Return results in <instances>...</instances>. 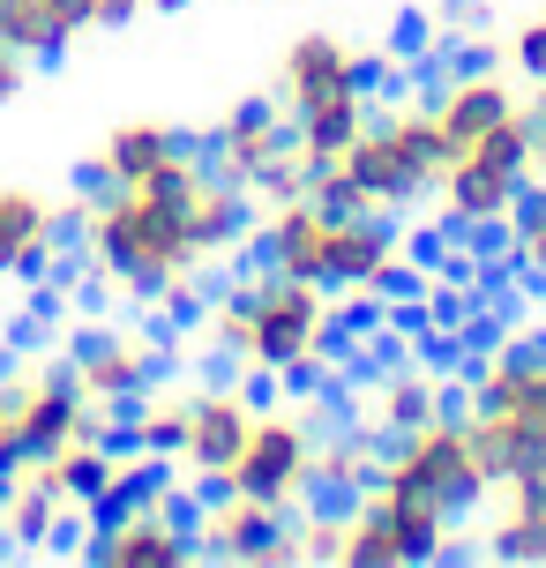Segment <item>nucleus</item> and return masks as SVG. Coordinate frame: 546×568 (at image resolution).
<instances>
[{"label": "nucleus", "mask_w": 546, "mask_h": 568, "mask_svg": "<svg viewBox=\"0 0 546 568\" xmlns=\"http://www.w3.org/2000/svg\"><path fill=\"white\" fill-rule=\"evenodd\" d=\"M404 270H412V255H404V232L390 225V217H374V210H337L330 255H322V284H330V292L374 300V292H390Z\"/></svg>", "instance_id": "17"}, {"label": "nucleus", "mask_w": 546, "mask_h": 568, "mask_svg": "<svg viewBox=\"0 0 546 568\" xmlns=\"http://www.w3.org/2000/svg\"><path fill=\"white\" fill-rule=\"evenodd\" d=\"M442 165H449V142L434 128L427 98H397V105H374V120L352 135L345 158H330L315 172V202L397 217L404 202L434 195V172Z\"/></svg>", "instance_id": "3"}, {"label": "nucleus", "mask_w": 546, "mask_h": 568, "mask_svg": "<svg viewBox=\"0 0 546 568\" xmlns=\"http://www.w3.org/2000/svg\"><path fill=\"white\" fill-rule=\"evenodd\" d=\"M374 120V90H345V98H322V105H307V113H292V142L315 158V165H330V158H345L352 135Z\"/></svg>", "instance_id": "27"}, {"label": "nucleus", "mask_w": 546, "mask_h": 568, "mask_svg": "<svg viewBox=\"0 0 546 568\" xmlns=\"http://www.w3.org/2000/svg\"><path fill=\"white\" fill-rule=\"evenodd\" d=\"M75 389H83L98 412H128L150 382H165V344L150 337L143 322H98V329H75V344L60 352Z\"/></svg>", "instance_id": "12"}, {"label": "nucleus", "mask_w": 546, "mask_h": 568, "mask_svg": "<svg viewBox=\"0 0 546 568\" xmlns=\"http://www.w3.org/2000/svg\"><path fill=\"white\" fill-rule=\"evenodd\" d=\"M285 142H292V120L277 113V98L262 90V98H240V105H225V113H218V128L202 135V158L225 172V180L255 187L262 165H270Z\"/></svg>", "instance_id": "22"}, {"label": "nucleus", "mask_w": 546, "mask_h": 568, "mask_svg": "<svg viewBox=\"0 0 546 568\" xmlns=\"http://www.w3.org/2000/svg\"><path fill=\"white\" fill-rule=\"evenodd\" d=\"M255 412H262L255 389H240V382H195L188 434H180V449H173V479H188V486H218V479L232 471L240 442H247Z\"/></svg>", "instance_id": "14"}, {"label": "nucleus", "mask_w": 546, "mask_h": 568, "mask_svg": "<svg viewBox=\"0 0 546 568\" xmlns=\"http://www.w3.org/2000/svg\"><path fill=\"white\" fill-rule=\"evenodd\" d=\"M502 255L517 270L524 284H546V180L524 187V202L509 210V225H502Z\"/></svg>", "instance_id": "29"}, {"label": "nucleus", "mask_w": 546, "mask_h": 568, "mask_svg": "<svg viewBox=\"0 0 546 568\" xmlns=\"http://www.w3.org/2000/svg\"><path fill=\"white\" fill-rule=\"evenodd\" d=\"M479 531L472 546L487 554V561H524L539 568L546 561V471H524V479H494L487 501H479Z\"/></svg>", "instance_id": "20"}, {"label": "nucleus", "mask_w": 546, "mask_h": 568, "mask_svg": "<svg viewBox=\"0 0 546 568\" xmlns=\"http://www.w3.org/2000/svg\"><path fill=\"white\" fill-rule=\"evenodd\" d=\"M345 90H374V53L345 30H300L270 68V98L285 120L322 105V98H345Z\"/></svg>", "instance_id": "13"}, {"label": "nucleus", "mask_w": 546, "mask_h": 568, "mask_svg": "<svg viewBox=\"0 0 546 568\" xmlns=\"http://www.w3.org/2000/svg\"><path fill=\"white\" fill-rule=\"evenodd\" d=\"M0 38L38 68V60H60L75 45V30L60 16V0H0Z\"/></svg>", "instance_id": "28"}, {"label": "nucleus", "mask_w": 546, "mask_h": 568, "mask_svg": "<svg viewBox=\"0 0 546 568\" xmlns=\"http://www.w3.org/2000/svg\"><path fill=\"white\" fill-rule=\"evenodd\" d=\"M449 554H457V516L434 509L427 494L374 479L360 501H345L337 568H412V561H449Z\"/></svg>", "instance_id": "7"}, {"label": "nucleus", "mask_w": 546, "mask_h": 568, "mask_svg": "<svg viewBox=\"0 0 546 568\" xmlns=\"http://www.w3.org/2000/svg\"><path fill=\"white\" fill-rule=\"evenodd\" d=\"M315 449H322V404H262L218 486H240L255 501H277V509H307L315 501Z\"/></svg>", "instance_id": "8"}, {"label": "nucleus", "mask_w": 546, "mask_h": 568, "mask_svg": "<svg viewBox=\"0 0 546 568\" xmlns=\"http://www.w3.org/2000/svg\"><path fill=\"white\" fill-rule=\"evenodd\" d=\"M180 150H188V135H180L173 120H150V113L143 120H113L105 142L90 150L83 187H135V180H158Z\"/></svg>", "instance_id": "23"}, {"label": "nucleus", "mask_w": 546, "mask_h": 568, "mask_svg": "<svg viewBox=\"0 0 546 568\" xmlns=\"http://www.w3.org/2000/svg\"><path fill=\"white\" fill-rule=\"evenodd\" d=\"M75 247L90 284L158 300L165 314H195L202 277L240 247H255V195L188 142L158 180L90 187L75 202Z\"/></svg>", "instance_id": "1"}, {"label": "nucleus", "mask_w": 546, "mask_h": 568, "mask_svg": "<svg viewBox=\"0 0 546 568\" xmlns=\"http://www.w3.org/2000/svg\"><path fill=\"white\" fill-rule=\"evenodd\" d=\"M30 83V60L16 53V45H8V38H0V105H8V98H16V90Z\"/></svg>", "instance_id": "33"}, {"label": "nucleus", "mask_w": 546, "mask_h": 568, "mask_svg": "<svg viewBox=\"0 0 546 568\" xmlns=\"http://www.w3.org/2000/svg\"><path fill=\"white\" fill-rule=\"evenodd\" d=\"M532 142H539V113L524 105L502 128H487L479 142L449 150V165L434 172V225L449 240H472V232H502L509 210L532 187Z\"/></svg>", "instance_id": "5"}, {"label": "nucleus", "mask_w": 546, "mask_h": 568, "mask_svg": "<svg viewBox=\"0 0 546 568\" xmlns=\"http://www.w3.org/2000/svg\"><path fill=\"white\" fill-rule=\"evenodd\" d=\"M532 180H546V120H539V142H532Z\"/></svg>", "instance_id": "34"}, {"label": "nucleus", "mask_w": 546, "mask_h": 568, "mask_svg": "<svg viewBox=\"0 0 546 568\" xmlns=\"http://www.w3.org/2000/svg\"><path fill=\"white\" fill-rule=\"evenodd\" d=\"M128 456L135 449H120L113 442V426H90V434H75V442H60L53 456H46V471H53V486L75 501V509H98L105 494L120 486V471H128Z\"/></svg>", "instance_id": "24"}, {"label": "nucleus", "mask_w": 546, "mask_h": 568, "mask_svg": "<svg viewBox=\"0 0 546 568\" xmlns=\"http://www.w3.org/2000/svg\"><path fill=\"white\" fill-rule=\"evenodd\" d=\"M502 60H509V75H517L524 90L546 83V8H539V16H524V23L502 38Z\"/></svg>", "instance_id": "30"}, {"label": "nucleus", "mask_w": 546, "mask_h": 568, "mask_svg": "<svg viewBox=\"0 0 546 568\" xmlns=\"http://www.w3.org/2000/svg\"><path fill=\"white\" fill-rule=\"evenodd\" d=\"M464 426L487 479L546 471V329L517 322L464 367Z\"/></svg>", "instance_id": "2"}, {"label": "nucleus", "mask_w": 546, "mask_h": 568, "mask_svg": "<svg viewBox=\"0 0 546 568\" xmlns=\"http://www.w3.org/2000/svg\"><path fill=\"white\" fill-rule=\"evenodd\" d=\"M75 516L83 509L53 486L46 456H23V464L0 471V554H46V546L68 539Z\"/></svg>", "instance_id": "19"}, {"label": "nucleus", "mask_w": 546, "mask_h": 568, "mask_svg": "<svg viewBox=\"0 0 546 568\" xmlns=\"http://www.w3.org/2000/svg\"><path fill=\"white\" fill-rule=\"evenodd\" d=\"M83 561H98V568H188V561H202L173 479H158L150 494H135V501H120V509H105V516H90Z\"/></svg>", "instance_id": "10"}, {"label": "nucleus", "mask_w": 546, "mask_h": 568, "mask_svg": "<svg viewBox=\"0 0 546 568\" xmlns=\"http://www.w3.org/2000/svg\"><path fill=\"white\" fill-rule=\"evenodd\" d=\"M180 8H195V0H143V16H180Z\"/></svg>", "instance_id": "35"}, {"label": "nucleus", "mask_w": 546, "mask_h": 568, "mask_svg": "<svg viewBox=\"0 0 546 568\" xmlns=\"http://www.w3.org/2000/svg\"><path fill=\"white\" fill-rule=\"evenodd\" d=\"M60 16H68V30L75 38H90V30H120L143 16V0H60Z\"/></svg>", "instance_id": "31"}, {"label": "nucleus", "mask_w": 546, "mask_h": 568, "mask_svg": "<svg viewBox=\"0 0 546 568\" xmlns=\"http://www.w3.org/2000/svg\"><path fill=\"white\" fill-rule=\"evenodd\" d=\"M188 404H195V382H150L143 397L120 412V434L135 456H165L173 464L180 434H188Z\"/></svg>", "instance_id": "26"}, {"label": "nucleus", "mask_w": 546, "mask_h": 568, "mask_svg": "<svg viewBox=\"0 0 546 568\" xmlns=\"http://www.w3.org/2000/svg\"><path fill=\"white\" fill-rule=\"evenodd\" d=\"M524 105H532V90L509 75V60H464V68H449V75L427 90V113H434V128H442L449 150L479 142L487 128H502V120L524 113Z\"/></svg>", "instance_id": "16"}, {"label": "nucleus", "mask_w": 546, "mask_h": 568, "mask_svg": "<svg viewBox=\"0 0 546 568\" xmlns=\"http://www.w3.org/2000/svg\"><path fill=\"white\" fill-rule=\"evenodd\" d=\"M457 412V382L442 359H419V352H382L360 382H352V426H367L374 442H397L419 419H442Z\"/></svg>", "instance_id": "11"}, {"label": "nucleus", "mask_w": 546, "mask_h": 568, "mask_svg": "<svg viewBox=\"0 0 546 568\" xmlns=\"http://www.w3.org/2000/svg\"><path fill=\"white\" fill-rule=\"evenodd\" d=\"M188 531H195V554L202 561H285V531H292V509L277 501H255L240 486H218L202 509H188Z\"/></svg>", "instance_id": "15"}, {"label": "nucleus", "mask_w": 546, "mask_h": 568, "mask_svg": "<svg viewBox=\"0 0 546 568\" xmlns=\"http://www.w3.org/2000/svg\"><path fill=\"white\" fill-rule=\"evenodd\" d=\"M434 38H457V45H472V38H487V0H434Z\"/></svg>", "instance_id": "32"}, {"label": "nucleus", "mask_w": 546, "mask_h": 568, "mask_svg": "<svg viewBox=\"0 0 546 568\" xmlns=\"http://www.w3.org/2000/svg\"><path fill=\"white\" fill-rule=\"evenodd\" d=\"M330 225H337V210L315 202V195L262 202V210H255V255H262V270H277V277H315L322 284Z\"/></svg>", "instance_id": "21"}, {"label": "nucleus", "mask_w": 546, "mask_h": 568, "mask_svg": "<svg viewBox=\"0 0 546 568\" xmlns=\"http://www.w3.org/2000/svg\"><path fill=\"white\" fill-rule=\"evenodd\" d=\"M382 479L412 486V494H427L434 509H449L464 524V516L487 501V464H479V442H472V426H464V412H442V419H419L412 434H397V442H382Z\"/></svg>", "instance_id": "9"}, {"label": "nucleus", "mask_w": 546, "mask_h": 568, "mask_svg": "<svg viewBox=\"0 0 546 568\" xmlns=\"http://www.w3.org/2000/svg\"><path fill=\"white\" fill-rule=\"evenodd\" d=\"M113 419L120 412H98L75 389L60 352H16L0 367V471L23 464V456H53L60 442H75L90 426H113Z\"/></svg>", "instance_id": "6"}, {"label": "nucleus", "mask_w": 546, "mask_h": 568, "mask_svg": "<svg viewBox=\"0 0 546 568\" xmlns=\"http://www.w3.org/2000/svg\"><path fill=\"white\" fill-rule=\"evenodd\" d=\"M68 225H75V210H60L46 187L0 180V277H16V284L53 277L60 247H68Z\"/></svg>", "instance_id": "18"}, {"label": "nucleus", "mask_w": 546, "mask_h": 568, "mask_svg": "<svg viewBox=\"0 0 546 568\" xmlns=\"http://www.w3.org/2000/svg\"><path fill=\"white\" fill-rule=\"evenodd\" d=\"M247 292V344H240V367L247 374H277L292 389H315L322 374L337 367V344H345V307L330 300V284L315 277H240Z\"/></svg>", "instance_id": "4"}, {"label": "nucleus", "mask_w": 546, "mask_h": 568, "mask_svg": "<svg viewBox=\"0 0 546 568\" xmlns=\"http://www.w3.org/2000/svg\"><path fill=\"white\" fill-rule=\"evenodd\" d=\"M382 479V442L367 426H330L315 449V501H360Z\"/></svg>", "instance_id": "25"}]
</instances>
